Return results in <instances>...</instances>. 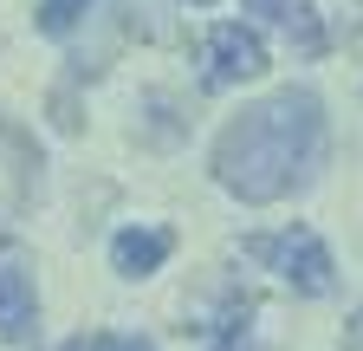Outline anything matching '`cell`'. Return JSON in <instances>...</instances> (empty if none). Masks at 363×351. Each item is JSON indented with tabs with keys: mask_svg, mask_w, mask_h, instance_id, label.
<instances>
[{
	"mask_svg": "<svg viewBox=\"0 0 363 351\" xmlns=\"http://www.w3.org/2000/svg\"><path fill=\"white\" fill-rule=\"evenodd\" d=\"M195 7H208V0H195Z\"/></svg>",
	"mask_w": 363,
	"mask_h": 351,
	"instance_id": "obj_12",
	"label": "cell"
},
{
	"mask_svg": "<svg viewBox=\"0 0 363 351\" xmlns=\"http://www.w3.org/2000/svg\"><path fill=\"white\" fill-rule=\"evenodd\" d=\"M208 351H247V306H240V313H227V319H220V338H214Z\"/></svg>",
	"mask_w": 363,
	"mask_h": 351,
	"instance_id": "obj_9",
	"label": "cell"
},
{
	"mask_svg": "<svg viewBox=\"0 0 363 351\" xmlns=\"http://www.w3.org/2000/svg\"><path fill=\"white\" fill-rule=\"evenodd\" d=\"M344 351H363V306L344 319Z\"/></svg>",
	"mask_w": 363,
	"mask_h": 351,
	"instance_id": "obj_11",
	"label": "cell"
},
{
	"mask_svg": "<svg viewBox=\"0 0 363 351\" xmlns=\"http://www.w3.org/2000/svg\"><path fill=\"white\" fill-rule=\"evenodd\" d=\"M292 7L298 0H240V14H253V20H292Z\"/></svg>",
	"mask_w": 363,
	"mask_h": 351,
	"instance_id": "obj_10",
	"label": "cell"
},
{
	"mask_svg": "<svg viewBox=\"0 0 363 351\" xmlns=\"http://www.w3.org/2000/svg\"><path fill=\"white\" fill-rule=\"evenodd\" d=\"M247 254H253V260H266V267L279 274L292 293H305V299H318V293H331V286H337L331 247L318 241L311 228H286V234H253V241H247Z\"/></svg>",
	"mask_w": 363,
	"mask_h": 351,
	"instance_id": "obj_2",
	"label": "cell"
},
{
	"mask_svg": "<svg viewBox=\"0 0 363 351\" xmlns=\"http://www.w3.org/2000/svg\"><path fill=\"white\" fill-rule=\"evenodd\" d=\"M169 254H175V234H169V228H123V234L111 241V267H117L123 280H143V274L162 267Z\"/></svg>",
	"mask_w": 363,
	"mask_h": 351,
	"instance_id": "obj_4",
	"label": "cell"
},
{
	"mask_svg": "<svg viewBox=\"0 0 363 351\" xmlns=\"http://www.w3.org/2000/svg\"><path fill=\"white\" fill-rule=\"evenodd\" d=\"M33 313H39L33 280H26L20 267H0V345H20V338H33Z\"/></svg>",
	"mask_w": 363,
	"mask_h": 351,
	"instance_id": "obj_5",
	"label": "cell"
},
{
	"mask_svg": "<svg viewBox=\"0 0 363 351\" xmlns=\"http://www.w3.org/2000/svg\"><path fill=\"white\" fill-rule=\"evenodd\" d=\"M266 72V39L253 26H214L208 33V85H240V78H259Z\"/></svg>",
	"mask_w": 363,
	"mask_h": 351,
	"instance_id": "obj_3",
	"label": "cell"
},
{
	"mask_svg": "<svg viewBox=\"0 0 363 351\" xmlns=\"http://www.w3.org/2000/svg\"><path fill=\"white\" fill-rule=\"evenodd\" d=\"M325 104L311 92H272L266 104L240 111L234 124L220 130L214 144V183L240 202H279L292 189H305L318 163H325Z\"/></svg>",
	"mask_w": 363,
	"mask_h": 351,
	"instance_id": "obj_1",
	"label": "cell"
},
{
	"mask_svg": "<svg viewBox=\"0 0 363 351\" xmlns=\"http://www.w3.org/2000/svg\"><path fill=\"white\" fill-rule=\"evenodd\" d=\"M286 33H292V46H298L305 59H325V46H331V39H325V20H318V7H311V0H298V7H292Z\"/></svg>",
	"mask_w": 363,
	"mask_h": 351,
	"instance_id": "obj_6",
	"label": "cell"
},
{
	"mask_svg": "<svg viewBox=\"0 0 363 351\" xmlns=\"http://www.w3.org/2000/svg\"><path fill=\"white\" fill-rule=\"evenodd\" d=\"M91 14V0H39V14H33V26L45 33V39H65L78 20Z\"/></svg>",
	"mask_w": 363,
	"mask_h": 351,
	"instance_id": "obj_7",
	"label": "cell"
},
{
	"mask_svg": "<svg viewBox=\"0 0 363 351\" xmlns=\"http://www.w3.org/2000/svg\"><path fill=\"white\" fill-rule=\"evenodd\" d=\"M59 351H156L150 338H123V332H84V338H65Z\"/></svg>",
	"mask_w": 363,
	"mask_h": 351,
	"instance_id": "obj_8",
	"label": "cell"
}]
</instances>
